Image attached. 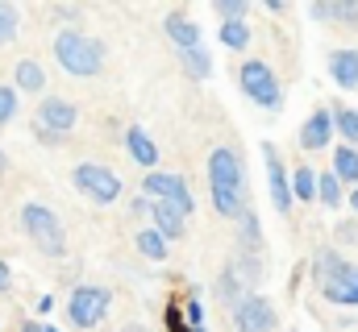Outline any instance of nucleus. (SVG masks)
Wrapping results in <instances>:
<instances>
[{
    "mask_svg": "<svg viewBox=\"0 0 358 332\" xmlns=\"http://www.w3.org/2000/svg\"><path fill=\"white\" fill-rule=\"evenodd\" d=\"M76 121H80V108H76L71 100H63V96H42V104H38V125H42V129L67 137V133L76 129Z\"/></svg>",
    "mask_w": 358,
    "mask_h": 332,
    "instance_id": "11",
    "label": "nucleus"
},
{
    "mask_svg": "<svg viewBox=\"0 0 358 332\" xmlns=\"http://www.w3.org/2000/svg\"><path fill=\"white\" fill-rule=\"evenodd\" d=\"M329 80L346 91L358 87V50H334L329 54Z\"/></svg>",
    "mask_w": 358,
    "mask_h": 332,
    "instance_id": "16",
    "label": "nucleus"
},
{
    "mask_svg": "<svg viewBox=\"0 0 358 332\" xmlns=\"http://www.w3.org/2000/svg\"><path fill=\"white\" fill-rule=\"evenodd\" d=\"M208 191H213V208L221 216H242L246 208V170L242 158L229 150V146H217L208 154Z\"/></svg>",
    "mask_w": 358,
    "mask_h": 332,
    "instance_id": "1",
    "label": "nucleus"
},
{
    "mask_svg": "<svg viewBox=\"0 0 358 332\" xmlns=\"http://www.w3.org/2000/svg\"><path fill=\"white\" fill-rule=\"evenodd\" d=\"M125 332H142V329H125Z\"/></svg>",
    "mask_w": 358,
    "mask_h": 332,
    "instance_id": "39",
    "label": "nucleus"
},
{
    "mask_svg": "<svg viewBox=\"0 0 358 332\" xmlns=\"http://www.w3.org/2000/svg\"><path fill=\"white\" fill-rule=\"evenodd\" d=\"M183 324L187 329H204V303L200 299H187L183 303Z\"/></svg>",
    "mask_w": 358,
    "mask_h": 332,
    "instance_id": "30",
    "label": "nucleus"
},
{
    "mask_svg": "<svg viewBox=\"0 0 358 332\" xmlns=\"http://www.w3.org/2000/svg\"><path fill=\"white\" fill-rule=\"evenodd\" d=\"M317 199H321L325 208H342V204H346V195H342V183H338V174H334V170L317 174Z\"/></svg>",
    "mask_w": 358,
    "mask_h": 332,
    "instance_id": "21",
    "label": "nucleus"
},
{
    "mask_svg": "<svg viewBox=\"0 0 358 332\" xmlns=\"http://www.w3.org/2000/svg\"><path fill=\"white\" fill-rule=\"evenodd\" d=\"M313 278H317V291L338 303V308H358V266L346 262L342 253L334 249H321L317 262H313Z\"/></svg>",
    "mask_w": 358,
    "mask_h": 332,
    "instance_id": "3",
    "label": "nucleus"
},
{
    "mask_svg": "<svg viewBox=\"0 0 358 332\" xmlns=\"http://www.w3.org/2000/svg\"><path fill=\"white\" fill-rule=\"evenodd\" d=\"M334 133H342V146L358 150V108H350V104L334 108Z\"/></svg>",
    "mask_w": 358,
    "mask_h": 332,
    "instance_id": "18",
    "label": "nucleus"
},
{
    "mask_svg": "<svg viewBox=\"0 0 358 332\" xmlns=\"http://www.w3.org/2000/svg\"><path fill=\"white\" fill-rule=\"evenodd\" d=\"M263 158H267V195L275 204V212H287L292 208V179H287V166L279 158L275 142H263Z\"/></svg>",
    "mask_w": 358,
    "mask_h": 332,
    "instance_id": "10",
    "label": "nucleus"
},
{
    "mask_svg": "<svg viewBox=\"0 0 358 332\" xmlns=\"http://www.w3.org/2000/svg\"><path fill=\"white\" fill-rule=\"evenodd\" d=\"M217 42H221L225 50H246V42H250V25H246V21H221Z\"/></svg>",
    "mask_w": 358,
    "mask_h": 332,
    "instance_id": "20",
    "label": "nucleus"
},
{
    "mask_svg": "<svg viewBox=\"0 0 358 332\" xmlns=\"http://www.w3.org/2000/svg\"><path fill=\"white\" fill-rule=\"evenodd\" d=\"M42 332H59V329H50V324H42Z\"/></svg>",
    "mask_w": 358,
    "mask_h": 332,
    "instance_id": "38",
    "label": "nucleus"
},
{
    "mask_svg": "<svg viewBox=\"0 0 358 332\" xmlns=\"http://www.w3.org/2000/svg\"><path fill=\"white\" fill-rule=\"evenodd\" d=\"M292 195L296 199H317V170L313 166H296V174H292Z\"/></svg>",
    "mask_w": 358,
    "mask_h": 332,
    "instance_id": "25",
    "label": "nucleus"
},
{
    "mask_svg": "<svg viewBox=\"0 0 358 332\" xmlns=\"http://www.w3.org/2000/svg\"><path fill=\"white\" fill-rule=\"evenodd\" d=\"M21 332H42V324H38V320H29V324H21Z\"/></svg>",
    "mask_w": 358,
    "mask_h": 332,
    "instance_id": "36",
    "label": "nucleus"
},
{
    "mask_svg": "<svg viewBox=\"0 0 358 332\" xmlns=\"http://www.w3.org/2000/svg\"><path fill=\"white\" fill-rule=\"evenodd\" d=\"M238 83H242V91L250 96V104H259V108H267V112H279V108H283V87H279L275 71H271L263 59H246L242 71H238Z\"/></svg>",
    "mask_w": 358,
    "mask_h": 332,
    "instance_id": "5",
    "label": "nucleus"
},
{
    "mask_svg": "<svg viewBox=\"0 0 358 332\" xmlns=\"http://www.w3.org/2000/svg\"><path fill=\"white\" fill-rule=\"evenodd\" d=\"M134 246H138V253H142V257H150V262H167V241H163L155 229H138Z\"/></svg>",
    "mask_w": 358,
    "mask_h": 332,
    "instance_id": "22",
    "label": "nucleus"
},
{
    "mask_svg": "<svg viewBox=\"0 0 358 332\" xmlns=\"http://www.w3.org/2000/svg\"><path fill=\"white\" fill-rule=\"evenodd\" d=\"M242 246H246V253H255L259 249V220H255V212L250 208H242Z\"/></svg>",
    "mask_w": 358,
    "mask_h": 332,
    "instance_id": "28",
    "label": "nucleus"
},
{
    "mask_svg": "<svg viewBox=\"0 0 358 332\" xmlns=\"http://www.w3.org/2000/svg\"><path fill=\"white\" fill-rule=\"evenodd\" d=\"M234 329H238V332H275V329H279L275 308H271L263 295L246 291V295L234 303Z\"/></svg>",
    "mask_w": 358,
    "mask_h": 332,
    "instance_id": "9",
    "label": "nucleus"
},
{
    "mask_svg": "<svg viewBox=\"0 0 358 332\" xmlns=\"http://www.w3.org/2000/svg\"><path fill=\"white\" fill-rule=\"evenodd\" d=\"M104 42L100 38H92L84 29H59L55 33V63L67 71V75H76V80H92V75H100L104 71Z\"/></svg>",
    "mask_w": 358,
    "mask_h": 332,
    "instance_id": "2",
    "label": "nucleus"
},
{
    "mask_svg": "<svg viewBox=\"0 0 358 332\" xmlns=\"http://www.w3.org/2000/svg\"><path fill=\"white\" fill-rule=\"evenodd\" d=\"M242 278H246V274H242L238 266H225V270H221L217 291H221V299H225V303H238V299L246 295V291H242Z\"/></svg>",
    "mask_w": 358,
    "mask_h": 332,
    "instance_id": "23",
    "label": "nucleus"
},
{
    "mask_svg": "<svg viewBox=\"0 0 358 332\" xmlns=\"http://www.w3.org/2000/svg\"><path fill=\"white\" fill-rule=\"evenodd\" d=\"M246 0H217V17L221 21H246Z\"/></svg>",
    "mask_w": 358,
    "mask_h": 332,
    "instance_id": "29",
    "label": "nucleus"
},
{
    "mask_svg": "<svg viewBox=\"0 0 358 332\" xmlns=\"http://www.w3.org/2000/svg\"><path fill=\"white\" fill-rule=\"evenodd\" d=\"M163 29H167V38H171V42L179 46V54L200 46V29H196V21H187L183 13H171V17L163 21Z\"/></svg>",
    "mask_w": 358,
    "mask_h": 332,
    "instance_id": "17",
    "label": "nucleus"
},
{
    "mask_svg": "<svg viewBox=\"0 0 358 332\" xmlns=\"http://www.w3.org/2000/svg\"><path fill=\"white\" fill-rule=\"evenodd\" d=\"M17 112H21V96H17L8 83H0V125H13Z\"/></svg>",
    "mask_w": 358,
    "mask_h": 332,
    "instance_id": "27",
    "label": "nucleus"
},
{
    "mask_svg": "<svg viewBox=\"0 0 358 332\" xmlns=\"http://www.w3.org/2000/svg\"><path fill=\"white\" fill-rule=\"evenodd\" d=\"M183 71H187L192 80H208V75H213V59H208V50H204V46L183 50Z\"/></svg>",
    "mask_w": 358,
    "mask_h": 332,
    "instance_id": "24",
    "label": "nucleus"
},
{
    "mask_svg": "<svg viewBox=\"0 0 358 332\" xmlns=\"http://www.w3.org/2000/svg\"><path fill=\"white\" fill-rule=\"evenodd\" d=\"M17 29H21V13H17V4H4V0H0V46H8V42L17 38Z\"/></svg>",
    "mask_w": 358,
    "mask_h": 332,
    "instance_id": "26",
    "label": "nucleus"
},
{
    "mask_svg": "<svg viewBox=\"0 0 358 332\" xmlns=\"http://www.w3.org/2000/svg\"><path fill=\"white\" fill-rule=\"evenodd\" d=\"M329 137H334V112H329V108H317V112L300 125V150L317 154V150L329 146Z\"/></svg>",
    "mask_w": 358,
    "mask_h": 332,
    "instance_id": "12",
    "label": "nucleus"
},
{
    "mask_svg": "<svg viewBox=\"0 0 358 332\" xmlns=\"http://www.w3.org/2000/svg\"><path fill=\"white\" fill-rule=\"evenodd\" d=\"M71 183H76L80 195H88L92 204H100V208L121 199V179L100 163H80L76 170H71Z\"/></svg>",
    "mask_w": 358,
    "mask_h": 332,
    "instance_id": "8",
    "label": "nucleus"
},
{
    "mask_svg": "<svg viewBox=\"0 0 358 332\" xmlns=\"http://www.w3.org/2000/svg\"><path fill=\"white\" fill-rule=\"evenodd\" d=\"M21 229L34 246L42 249L46 257H63L67 253V233H63V220L55 216V208L46 204H21Z\"/></svg>",
    "mask_w": 358,
    "mask_h": 332,
    "instance_id": "4",
    "label": "nucleus"
},
{
    "mask_svg": "<svg viewBox=\"0 0 358 332\" xmlns=\"http://www.w3.org/2000/svg\"><path fill=\"white\" fill-rule=\"evenodd\" d=\"M13 91L21 96H42L46 91V71H42V63H34V59H21L17 63V71H13Z\"/></svg>",
    "mask_w": 358,
    "mask_h": 332,
    "instance_id": "15",
    "label": "nucleus"
},
{
    "mask_svg": "<svg viewBox=\"0 0 358 332\" xmlns=\"http://www.w3.org/2000/svg\"><path fill=\"white\" fill-rule=\"evenodd\" d=\"M334 174H338V183H355L358 187V150L355 146H338L334 150Z\"/></svg>",
    "mask_w": 358,
    "mask_h": 332,
    "instance_id": "19",
    "label": "nucleus"
},
{
    "mask_svg": "<svg viewBox=\"0 0 358 332\" xmlns=\"http://www.w3.org/2000/svg\"><path fill=\"white\" fill-rule=\"evenodd\" d=\"M142 191H146V199H150V204H171L179 216H192V212H196V199H192V191H187L183 174H171V170H150V174L142 179Z\"/></svg>",
    "mask_w": 358,
    "mask_h": 332,
    "instance_id": "7",
    "label": "nucleus"
},
{
    "mask_svg": "<svg viewBox=\"0 0 358 332\" xmlns=\"http://www.w3.org/2000/svg\"><path fill=\"white\" fill-rule=\"evenodd\" d=\"M183 225H187V216H179L171 204H150V229H155L167 246H171V241H179V237L187 233Z\"/></svg>",
    "mask_w": 358,
    "mask_h": 332,
    "instance_id": "14",
    "label": "nucleus"
},
{
    "mask_svg": "<svg viewBox=\"0 0 358 332\" xmlns=\"http://www.w3.org/2000/svg\"><path fill=\"white\" fill-rule=\"evenodd\" d=\"M108 308H113V291L84 282V287H76L71 299H67V320H71L76 329H96V324H104Z\"/></svg>",
    "mask_w": 358,
    "mask_h": 332,
    "instance_id": "6",
    "label": "nucleus"
},
{
    "mask_svg": "<svg viewBox=\"0 0 358 332\" xmlns=\"http://www.w3.org/2000/svg\"><path fill=\"white\" fill-rule=\"evenodd\" d=\"M4 166H8V154H4V150H0V174H4Z\"/></svg>",
    "mask_w": 358,
    "mask_h": 332,
    "instance_id": "37",
    "label": "nucleus"
},
{
    "mask_svg": "<svg viewBox=\"0 0 358 332\" xmlns=\"http://www.w3.org/2000/svg\"><path fill=\"white\" fill-rule=\"evenodd\" d=\"M346 204L355 208V216H358V187H355V191H350V195H346Z\"/></svg>",
    "mask_w": 358,
    "mask_h": 332,
    "instance_id": "35",
    "label": "nucleus"
},
{
    "mask_svg": "<svg viewBox=\"0 0 358 332\" xmlns=\"http://www.w3.org/2000/svg\"><path fill=\"white\" fill-rule=\"evenodd\" d=\"M13 287V270H8V262H0V295Z\"/></svg>",
    "mask_w": 358,
    "mask_h": 332,
    "instance_id": "33",
    "label": "nucleus"
},
{
    "mask_svg": "<svg viewBox=\"0 0 358 332\" xmlns=\"http://www.w3.org/2000/svg\"><path fill=\"white\" fill-rule=\"evenodd\" d=\"M329 17L346 21V25H358V4H329Z\"/></svg>",
    "mask_w": 358,
    "mask_h": 332,
    "instance_id": "31",
    "label": "nucleus"
},
{
    "mask_svg": "<svg viewBox=\"0 0 358 332\" xmlns=\"http://www.w3.org/2000/svg\"><path fill=\"white\" fill-rule=\"evenodd\" d=\"M38 312H42V316L55 312V295H42V299H38Z\"/></svg>",
    "mask_w": 358,
    "mask_h": 332,
    "instance_id": "34",
    "label": "nucleus"
},
{
    "mask_svg": "<svg viewBox=\"0 0 358 332\" xmlns=\"http://www.w3.org/2000/svg\"><path fill=\"white\" fill-rule=\"evenodd\" d=\"M125 150H129V158L142 166L146 174L159 170V146H155V137H150L142 125H129V129H125Z\"/></svg>",
    "mask_w": 358,
    "mask_h": 332,
    "instance_id": "13",
    "label": "nucleus"
},
{
    "mask_svg": "<svg viewBox=\"0 0 358 332\" xmlns=\"http://www.w3.org/2000/svg\"><path fill=\"white\" fill-rule=\"evenodd\" d=\"M34 137H38L42 146H63V137H59V133H50V129H42L38 121H34Z\"/></svg>",
    "mask_w": 358,
    "mask_h": 332,
    "instance_id": "32",
    "label": "nucleus"
}]
</instances>
